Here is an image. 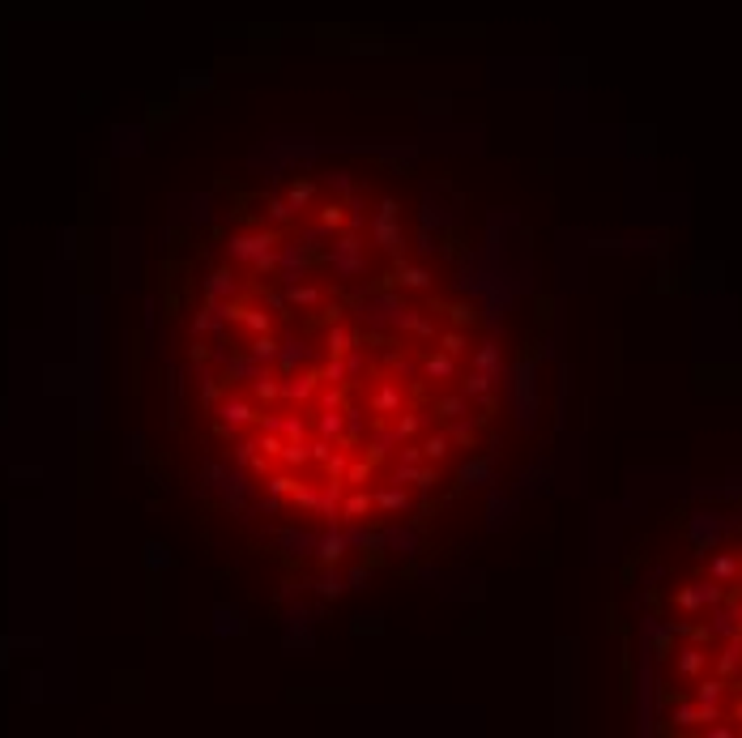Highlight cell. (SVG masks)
I'll list each match as a JSON object with an SVG mask.
<instances>
[{
    "mask_svg": "<svg viewBox=\"0 0 742 738\" xmlns=\"http://www.w3.org/2000/svg\"><path fill=\"white\" fill-rule=\"evenodd\" d=\"M273 243H278V235L265 230V235H243V239H235V243H230V252H235L239 261H256V265L265 269V265H273Z\"/></svg>",
    "mask_w": 742,
    "mask_h": 738,
    "instance_id": "1",
    "label": "cell"
},
{
    "mask_svg": "<svg viewBox=\"0 0 742 738\" xmlns=\"http://www.w3.org/2000/svg\"><path fill=\"white\" fill-rule=\"evenodd\" d=\"M376 235H380V248L401 252V230H397V205L393 201H384L380 218H376Z\"/></svg>",
    "mask_w": 742,
    "mask_h": 738,
    "instance_id": "2",
    "label": "cell"
},
{
    "mask_svg": "<svg viewBox=\"0 0 742 738\" xmlns=\"http://www.w3.org/2000/svg\"><path fill=\"white\" fill-rule=\"evenodd\" d=\"M333 265L342 269V278H346V274H359V265H363V252H359V239H350V235H342V239H337V248H333Z\"/></svg>",
    "mask_w": 742,
    "mask_h": 738,
    "instance_id": "3",
    "label": "cell"
},
{
    "mask_svg": "<svg viewBox=\"0 0 742 738\" xmlns=\"http://www.w3.org/2000/svg\"><path fill=\"white\" fill-rule=\"evenodd\" d=\"M427 376H431V380H453V376H457L453 355H444V350H440V355H431V359H427Z\"/></svg>",
    "mask_w": 742,
    "mask_h": 738,
    "instance_id": "4",
    "label": "cell"
},
{
    "mask_svg": "<svg viewBox=\"0 0 742 738\" xmlns=\"http://www.w3.org/2000/svg\"><path fill=\"white\" fill-rule=\"evenodd\" d=\"M397 282L409 286V290H427V286H431V274H427V269H418V265H401Z\"/></svg>",
    "mask_w": 742,
    "mask_h": 738,
    "instance_id": "5",
    "label": "cell"
},
{
    "mask_svg": "<svg viewBox=\"0 0 742 738\" xmlns=\"http://www.w3.org/2000/svg\"><path fill=\"white\" fill-rule=\"evenodd\" d=\"M316 384H320V376L307 372V376H295V384H286L282 393H290V397H307V393H316Z\"/></svg>",
    "mask_w": 742,
    "mask_h": 738,
    "instance_id": "6",
    "label": "cell"
},
{
    "mask_svg": "<svg viewBox=\"0 0 742 738\" xmlns=\"http://www.w3.org/2000/svg\"><path fill=\"white\" fill-rule=\"evenodd\" d=\"M350 346H355V337H350L346 329H333V333H328V355H333V359L350 355Z\"/></svg>",
    "mask_w": 742,
    "mask_h": 738,
    "instance_id": "7",
    "label": "cell"
},
{
    "mask_svg": "<svg viewBox=\"0 0 742 738\" xmlns=\"http://www.w3.org/2000/svg\"><path fill=\"white\" fill-rule=\"evenodd\" d=\"M393 410H397V388L384 384L380 393H376V414H393Z\"/></svg>",
    "mask_w": 742,
    "mask_h": 738,
    "instance_id": "8",
    "label": "cell"
},
{
    "mask_svg": "<svg viewBox=\"0 0 742 738\" xmlns=\"http://www.w3.org/2000/svg\"><path fill=\"white\" fill-rule=\"evenodd\" d=\"M448 449H453V440H448V436H431V440H427V444H422V453H427V457H431V461H440V457H448Z\"/></svg>",
    "mask_w": 742,
    "mask_h": 738,
    "instance_id": "9",
    "label": "cell"
},
{
    "mask_svg": "<svg viewBox=\"0 0 742 738\" xmlns=\"http://www.w3.org/2000/svg\"><path fill=\"white\" fill-rule=\"evenodd\" d=\"M371 503H376V495H350L342 512H346V516H363V512L371 508Z\"/></svg>",
    "mask_w": 742,
    "mask_h": 738,
    "instance_id": "10",
    "label": "cell"
},
{
    "mask_svg": "<svg viewBox=\"0 0 742 738\" xmlns=\"http://www.w3.org/2000/svg\"><path fill=\"white\" fill-rule=\"evenodd\" d=\"M342 222H346V209H342V205H324V209H320V226L337 230Z\"/></svg>",
    "mask_w": 742,
    "mask_h": 738,
    "instance_id": "11",
    "label": "cell"
},
{
    "mask_svg": "<svg viewBox=\"0 0 742 738\" xmlns=\"http://www.w3.org/2000/svg\"><path fill=\"white\" fill-rule=\"evenodd\" d=\"M405 503H409L405 491H380L376 495V508H405Z\"/></svg>",
    "mask_w": 742,
    "mask_h": 738,
    "instance_id": "12",
    "label": "cell"
},
{
    "mask_svg": "<svg viewBox=\"0 0 742 738\" xmlns=\"http://www.w3.org/2000/svg\"><path fill=\"white\" fill-rule=\"evenodd\" d=\"M311 197H316V188H311V184H295V188H290V205H295V209H303Z\"/></svg>",
    "mask_w": 742,
    "mask_h": 738,
    "instance_id": "13",
    "label": "cell"
},
{
    "mask_svg": "<svg viewBox=\"0 0 742 738\" xmlns=\"http://www.w3.org/2000/svg\"><path fill=\"white\" fill-rule=\"evenodd\" d=\"M397 478H401V482H418V487H431V482H435L431 470H401Z\"/></svg>",
    "mask_w": 742,
    "mask_h": 738,
    "instance_id": "14",
    "label": "cell"
},
{
    "mask_svg": "<svg viewBox=\"0 0 742 738\" xmlns=\"http://www.w3.org/2000/svg\"><path fill=\"white\" fill-rule=\"evenodd\" d=\"M440 346H444V355H461V350H465V337H461V333H444Z\"/></svg>",
    "mask_w": 742,
    "mask_h": 738,
    "instance_id": "15",
    "label": "cell"
},
{
    "mask_svg": "<svg viewBox=\"0 0 742 738\" xmlns=\"http://www.w3.org/2000/svg\"><path fill=\"white\" fill-rule=\"evenodd\" d=\"M226 418H230V422H252V410H248L243 401H230V405H226Z\"/></svg>",
    "mask_w": 742,
    "mask_h": 738,
    "instance_id": "16",
    "label": "cell"
},
{
    "mask_svg": "<svg viewBox=\"0 0 742 738\" xmlns=\"http://www.w3.org/2000/svg\"><path fill=\"white\" fill-rule=\"evenodd\" d=\"M418 427H422V418H418V414H401V422H397V436H414Z\"/></svg>",
    "mask_w": 742,
    "mask_h": 738,
    "instance_id": "17",
    "label": "cell"
},
{
    "mask_svg": "<svg viewBox=\"0 0 742 738\" xmlns=\"http://www.w3.org/2000/svg\"><path fill=\"white\" fill-rule=\"evenodd\" d=\"M290 299H295V303H316V290H311V286H295V290H290Z\"/></svg>",
    "mask_w": 742,
    "mask_h": 738,
    "instance_id": "18",
    "label": "cell"
},
{
    "mask_svg": "<svg viewBox=\"0 0 742 738\" xmlns=\"http://www.w3.org/2000/svg\"><path fill=\"white\" fill-rule=\"evenodd\" d=\"M440 414H444V418H457V414H461V401H457V397L440 401Z\"/></svg>",
    "mask_w": 742,
    "mask_h": 738,
    "instance_id": "19",
    "label": "cell"
},
{
    "mask_svg": "<svg viewBox=\"0 0 742 738\" xmlns=\"http://www.w3.org/2000/svg\"><path fill=\"white\" fill-rule=\"evenodd\" d=\"M342 551H346V542H342V538H328V542H324V559H337Z\"/></svg>",
    "mask_w": 742,
    "mask_h": 738,
    "instance_id": "20",
    "label": "cell"
},
{
    "mask_svg": "<svg viewBox=\"0 0 742 738\" xmlns=\"http://www.w3.org/2000/svg\"><path fill=\"white\" fill-rule=\"evenodd\" d=\"M256 355H261V359L278 355V342H273V337H261V342H256Z\"/></svg>",
    "mask_w": 742,
    "mask_h": 738,
    "instance_id": "21",
    "label": "cell"
},
{
    "mask_svg": "<svg viewBox=\"0 0 742 738\" xmlns=\"http://www.w3.org/2000/svg\"><path fill=\"white\" fill-rule=\"evenodd\" d=\"M320 427H324V436H333V431H342V418H337V414H328Z\"/></svg>",
    "mask_w": 742,
    "mask_h": 738,
    "instance_id": "22",
    "label": "cell"
},
{
    "mask_svg": "<svg viewBox=\"0 0 742 738\" xmlns=\"http://www.w3.org/2000/svg\"><path fill=\"white\" fill-rule=\"evenodd\" d=\"M273 491H295V478H273Z\"/></svg>",
    "mask_w": 742,
    "mask_h": 738,
    "instance_id": "23",
    "label": "cell"
}]
</instances>
